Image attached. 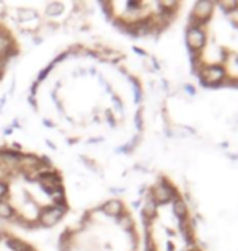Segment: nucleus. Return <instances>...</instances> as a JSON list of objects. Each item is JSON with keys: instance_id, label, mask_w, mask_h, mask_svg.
<instances>
[{"instance_id": "nucleus-1", "label": "nucleus", "mask_w": 238, "mask_h": 251, "mask_svg": "<svg viewBox=\"0 0 238 251\" xmlns=\"http://www.w3.org/2000/svg\"><path fill=\"white\" fill-rule=\"evenodd\" d=\"M44 129L65 147L96 155L123 145L134 116V78L119 51L75 41L55 51L28 88Z\"/></svg>"}, {"instance_id": "nucleus-2", "label": "nucleus", "mask_w": 238, "mask_h": 251, "mask_svg": "<svg viewBox=\"0 0 238 251\" xmlns=\"http://www.w3.org/2000/svg\"><path fill=\"white\" fill-rule=\"evenodd\" d=\"M67 179L49 155L0 142V222L23 232L57 227L70 214Z\"/></svg>"}, {"instance_id": "nucleus-3", "label": "nucleus", "mask_w": 238, "mask_h": 251, "mask_svg": "<svg viewBox=\"0 0 238 251\" xmlns=\"http://www.w3.org/2000/svg\"><path fill=\"white\" fill-rule=\"evenodd\" d=\"M139 230L121 199H103L67 224L57 237V251H137Z\"/></svg>"}, {"instance_id": "nucleus-4", "label": "nucleus", "mask_w": 238, "mask_h": 251, "mask_svg": "<svg viewBox=\"0 0 238 251\" xmlns=\"http://www.w3.org/2000/svg\"><path fill=\"white\" fill-rule=\"evenodd\" d=\"M90 13L88 3L79 2H0V18L18 34L29 39H46L54 34L74 33L82 29Z\"/></svg>"}, {"instance_id": "nucleus-5", "label": "nucleus", "mask_w": 238, "mask_h": 251, "mask_svg": "<svg viewBox=\"0 0 238 251\" xmlns=\"http://www.w3.org/2000/svg\"><path fill=\"white\" fill-rule=\"evenodd\" d=\"M142 224L149 251H199L189 235L183 204L168 186H155L149 193Z\"/></svg>"}, {"instance_id": "nucleus-6", "label": "nucleus", "mask_w": 238, "mask_h": 251, "mask_svg": "<svg viewBox=\"0 0 238 251\" xmlns=\"http://www.w3.org/2000/svg\"><path fill=\"white\" fill-rule=\"evenodd\" d=\"M207 29L199 33V54L202 69L214 74V80L238 82V13L207 17Z\"/></svg>"}, {"instance_id": "nucleus-7", "label": "nucleus", "mask_w": 238, "mask_h": 251, "mask_svg": "<svg viewBox=\"0 0 238 251\" xmlns=\"http://www.w3.org/2000/svg\"><path fill=\"white\" fill-rule=\"evenodd\" d=\"M100 10L108 22L121 31L134 34H149L163 22L168 5L145 2H101Z\"/></svg>"}, {"instance_id": "nucleus-8", "label": "nucleus", "mask_w": 238, "mask_h": 251, "mask_svg": "<svg viewBox=\"0 0 238 251\" xmlns=\"http://www.w3.org/2000/svg\"><path fill=\"white\" fill-rule=\"evenodd\" d=\"M22 39L10 28L7 22L0 18V83L7 77L12 64L22 56Z\"/></svg>"}, {"instance_id": "nucleus-9", "label": "nucleus", "mask_w": 238, "mask_h": 251, "mask_svg": "<svg viewBox=\"0 0 238 251\" xmlns=\"http://www.w3.org/2000/svg\"><path fill=\"white\" fill-rule=\"evenodd\" d=\"M0 251H43L36 243L17 230L0 225Z\"/></svg>"}]
</instances>
